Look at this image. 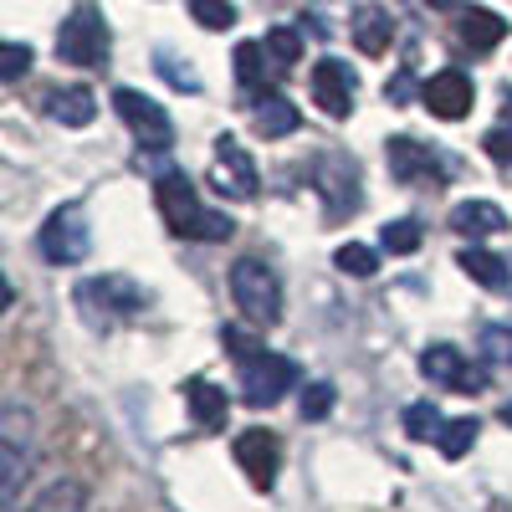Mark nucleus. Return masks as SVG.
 <instances>
[{"mask_svg":"<svg viewBox=\"0 0 512 512\" xmlns=\"http://www.w3.org/2000/svg\"><path fill=\"white\" fill-rule=\"evenodd\" d=\"M154 200H159L164 226L175 236H190V241H231L236 236V221L226 216V210L200 205L190 175H180V169H164V175L154 180Z\"/></svg>","mask_w":512,"mask_h":512,"instance_id":"f257e3e1","label":"nucleus"},{"mask_svg":"<svg viewBox=\"0 0 512 512\" xmlns=\"http://www.w3.org/2000/svg\"><path fill=\"white\" fill-rule=\"evenodd\" d=\"M57 57L72 67H103L108 62V21L93 0H77L72 16L57 26Z\"/></svg>","mask_w":512,"mask_h":512,"instance_id":"f03ea898","label":"nucleus"},{"mask_svg":"<svg viewBox=\"0 0 512 512\" xmlns=\"http://www.w3.org/2000/svg\"><path fill=\"white\" fill-rule=\"evenodd\" d=\"M77 303H82V313H88V323H118V318H139L144 308H149V292L134 282V277H118V272H108V277H93V282H82L77 287Z\"/></svg>","mask_w":512,"mask_h":512,"instance_id":"7ed1b4c3","label":"nucleus"},{"mask_svg":"<svg viewBox=\"0 0 512 512\" xmlns=\"http://www.w3.org/2000/svg\"><path fill=\"white\" fill-rule=\"evenodd\" d=\"M231 297L236 308L251 318V323H277L282 318V282L267 262H256V256H241V262L231 267Z\"/></svg>","mask_w":512,"mask_h":512,"instance_id":"20e7f679","label":"nucleus"},{"mask_svg":"<svg viewBox=\"0 0 512 512\" xmlns=\"http://www.w3.org/2000/svg\"><path fill=\"white\" fill-rule=\"evenodd\" d=\"M36 246H41V256H47L52 267H77L82 256L93 251L88 216H82L77 205H62V210H52V216H47V226H41V236H36Z\"/></svg>","mask_w":512,"mask_h":512,"instance_id":"39448f33","label":"nucleus"},{"mask_svg":"<svg viewBox=\"0 0 512 512\" xmlns=\"http://www.w3.org/2000/svg\"><path fill=\"white\" fill-rule=\"evenodd\" d=\"M384 159H390V175L400 180V185H446V175H451V159L441 154V149H431V144H420V139H410V134H395L390 144H384Z\"/></svg>","mask_w":512,"mask_h":512,"instance_id":"423d86ee","label":"nucleus"},{"mask_svg":"<svg viewBox=\"0 0 512 512\" xmlns=\"http://www.w3.org/2000/svg\"><path fill=\"white\" fill-rule=\"evenodd\" d=\"M292 384H297V364L282 359V354H267V349H262V354L241 359V400H246L251 410L277 405Z\"/></svg>","mask_w":512,"mask_h":512,"instance_id":"0eeeda50","label":"nucleus"},{"mask_svg":"<svg viewBox=\"0 0 512 512\" xmlns=\"http://www.w3.org/2000/svg\"><path fill=\"white\" fill-rule=\"evenodd\" d=\"M113 108H118V118L128 123V134L139 139V149L164 154L169 144H175V123H169V113H164L154 98H144V93H134V88H118V93H113Z\"/></svg>","mask_w":512,"mask_h":512,"instance_id":"6e6552de","label":"nucleus"},{"mask_svg":"<svg viewBox=\"0 0 512 512\" xmlns=\"http://www.w3.org/2000/svg\"><path fill=\"white\" fill-rule=\"evenodd\" d=\"M318 195L328 205V221L354 216V210H359L364 195H359V169H354L349 154H323L318 159Z\"/></svg>","mask_w":512,"mask_h":512,"instance_id":"1a4fd4ad","label":"nucleus"},{"mask_svg":"<svg viewBox=\"0 0 512 512\" xmlns=\"http://www.w3.org/2000/svg\"><path fill=\"white\" fill-rule=\"evenodd\" d=\"M420 374L431 379V384H446V390H456V395L487 390V369L466 364L461 349H451V344H431V349H425V354H420Z\"/></svg>","mask_w":512,"mask_h":512,"instance_id":"9d476101","label":"nucleus"},{"mask_svg":"<svg viewBox=\"0 0 512 512\" xmlns=\"http://www.w3.org/2000/svg\"><path fill=\"white\" fill-rule=\"evenodd\" d=\"M354 93H359V77H354L349 62H338V57L313 62V103L328 118H349L354 113Z\"/></svg>","mask_w":512,"mask_h":512,"instance_id":"9b49d317","label":"nucleus"},{"mask_svg":"<svg viewBox=\"0 0 512 512\" xmlns=\"http://www.w3.org/2000/svg\"><path fill=\"white\" fill-rule=\"evenodd\" d=\"M210 185H216V195H231V200H251L256 185H262V180H256L251 154L231 134L216 139V169H210Z\"/></svg>","mask_w":512,"mask_h":512,"instance_id":"f8f14e48","label":"nucleus"},{"mask_svg":"<svg viewBox=\"0 0 512 512\" xmlns=\"http://www.w3.org/2000/svg\"><path fill=\"white\" fill-rule=\"evenodd\" d=\"M472 98H477V88H472V77H466L461 67H446V72H436V77L420 88V103L431 108L436 118H446V123H456V118H466V113H472Z\"/></svg>","mask_w":512,"mask_h":512,"instance_id":"ddd939ff","label":"nucleus"},{"mask_svg":"<svg viewBox=\"0 0 512 512\" xmlns=\"http://www.w3.org/2000/svg\"><path fill=\"white\" fill-rule=\"evenodd\" d=\"M236 461H241V472L251 477L256 492H267L277 482V461H282V446L272 431H241L236 436Z\"/></svg>","mask_w":512,"mask_h":512,"instance_id":"4468645a","label":"nucleus"},{"mask_svg":"<svg viewBox=\"0 0 512 512\" xmlns=\"http://www.w3.org/2000/svg\"><path fill=\"white\" fill-rule=\"evenodd\" d=\"M349 31H354V47L364 57H384V52H390V41H395V21H390L384 6H359Z\"/></svg>","mask_w":512,"mask_h":512,"instance_id":"2eb2a0df","label":"nucleus"},{"mask_svg":"<svg viewBox=\"0 0 512 512\" xmlns=\"http://www.w3.org/2000/svg\"><path fill=\"white\" fill-rule=\"evenodd\" d=\"M451 231L482 241V236L507 231V216H502V205H492V200H461V205H451Z\"/></svg>","mask_w":512,"mask_h":512,"instance_id":"dca6fc26","label":"nucleus"},{"mask_svg":"<svg viewBox=\"0 0 512 512\" xmlns=\"http://www.w3.org/2000/svg\"><path fill=\"white\" fill-rule=\"evenodd\" d=\"M185 405H190V415H195L200 431H226L231 400H226V390H216L210 379H190V384H185Z\"/></svg>","mask_w":512,"mask_h":512,"instance_id":"f3484780","label":"nucleus"},{"mask_svg":"<svg viewBox=\"0 0 512 512\" xmlns=\"http://www.w3.org/2000/svg\"><path fill=\"white\" fill-rule=\"evenodd\" d=\"M251 123H256V134H262V139H287V134L303 128V113H297L282 93H262L256 108H251Z\"/></svg>","mask_w":512,"mask_h":512,"instance_id":"a211bd4d","label":"nucleus"},{"mask_svg":"<svg viewBox=\"0 0 512 512\" xmlns=\"http://www.w3.org/2000/svg\"><path fill=\"white\" fill-rule=\"evenodd\" d=\"M456 267H461L466 277H472V282L492 287V292H507V287H512V262H502V256H497V251H487V246H461Z\"/></svg>","mask_w":512,"mask_h":512,"instance_id":"6ab92c4d","label":"nucleus"},{"mask_svg":"<svg viewBox=\"0 0 512 512\" xmlns=\"http://www.w3.org/2000/svg\"><path fill=\"white\" fill-rule=\"evenodd\" d=\"M456 36H461V47H472V52H492L497 41L507 36V21L497 11H487V6H472V11H461Z\"/></svg>","mask_w":512,"mask_h":512,"instance_id":"aec40b11","label":"nucleus"},{"mask_svg":"<svg viewBox=\"0 0 512 512\" xmlns=\"http://www.w3.org/2000/svg\"><path fill=\"white\" fill-rule=\"evenodd\" d=\"M47 113H52L62 128H88V123L98 118V98H93L88 88H57V93L47 98Z\"/></svg>","mask_w":512,"mask_h":512,"instance_id":"412c9836","label":"nucleus"},{"mask_svg":"<svg viewBox=\"0 0 512 512\" xmlns=\"http://www.w3.org/2000/svg\"><path fill=\"white\" fill-rule=\"evenodd\" d=\"M477 431H482V425H477L472 415H466V420H446V425H441V436H436L441 456H446V461H461L466 451L477 446Z\"/></svg>","mask_w":512,"mask_h":512,"instance_id":"4be33fe9","label":"nucleus"},{"mask_svg":"<svg viewBox=\"0 0 512 512\" xmlns=\"http://www.w3.org/2000/svg\"><path fill=\"white\" fill-rule=\"evenodd\" d=\"M420 241H425V231H420V221H415V216H400V221H390V226L379 231V246L390 251V256H410Z\"/></svg>","mask_w":512,"mask_h":512,"instance_id":"5701e85b","label":"nucleus"},{"mask_svg":"<svg viewBox=\"0 0 512 512\" xmlns=\"http://www.w3.org/2000/svg\"><path fill=\"white\" fill-rule=\"evenodd\" d=\"M441 410L431 405V400H415V405H405V431H410V441H436L441 436Z\"/></svg>","mask_w":512,"mask_h":512,"instance_id":"b1692460","label":"nucleus"},{"mask_svg":"<svg viewBox=\"0 0 512 512\" xmlns=\"http://www.w3.org/2000/svg\"><path fill=\"white\" fill-rule=\"evenodd\" d=\"M333 267H338V272H349V277H374V272H379V251L349 241V246H338V251H333Z\"/></svg>","mask_w":512,"mask_h":512,"instance_id":"393cba45","label":"nucleus"},{"mask_svg":"<svg viewBox=\"0 0 512 512\" xmlns=\"http://www.w3.org/2000/svg\"><path fill=\"white\" fill-rule=\"evenodd\" d=\"M267 62H272L267 41H241V47H236V77L246 82V88H251V82H262Z\"/></svg>","mask_w":512,"mask_h":512,"instance_id":"a878e982","label":"nucleus"},{"mask_svg":"<svg viewBox=\"0 0 512 512\" xmlns=\"http://www.w3.org/2000/svg\"><path fill=\"white\" fill-rule=\"evenodd\" d=\"M267 52H272L277 67L303 62V36H297V26H272V31H267Z\"/></svg>","mask_w":512,"mask_h":512,"instance_id":"bb28decb","label":"nucleus"},{"mask_svg":"<svg viewBox=\"0 0 512 512\" xmlns=\"http://www.w3.org/2000/svg\"><path fill=\"white\" fill-rule=\"evenodd\" d=\"M190 16L205 31H231L236 26V6H231V0H190Z\"/></svg>","mask_w":512,"mask_h":512,"instance_id":"cd10ccee","label":"nucleus"},{"mask_svg":"<svg viewBox=\"0 0 512 512\" xmlns=\"http://www.w3.org/2000/svg\"><path fill=\"white\" fill-rule=\"evenodd\" d=\"M482 354L492 364H507L512 369V323H487L482 328Z\"/></svg>","mask_w":512,"mask_h":512,"instance_id":"c85d7f7f","label":"nucleus"},{"mask_svg":"<svg viewBox=\"0 0 512 512\" xmlns=\"http://www.w3.org/2000/svg\"><path fill=\"white\" fill-rule=\"evenodd\" d=\"M333 400H338V390H333L328 379H318V384H308V390H303L297 410H303V420H323V415L333 410Z\"/></svg>","mask_w":512,"mask_h":512,"instance_id":"c756f323","label":"nucleus"},{"mask_svg":"<svg viewBox=\"0 0 512 512\" xmlns=\"http://www.w3.org/2000/svg\"><path fill=\"white\" fill-rule=\"evenodd\" d=\"M0 57H6V62H0V77H6V82H16V77L31 72V47H26V41H6Z\"/></svg>","mask_w":512,"mask_h":512,"instance_id":"7c9ffc66","label":"nucleus"},{"mask_svg":"<svg viewBox=\"0 0 512 512\" xmlns=\"http://www.w3.org/2000/svg\"><path fill=\"white\" fill-rule=\"evenodd\" d=\"M159 77L169 82V88H180V93H200V77L190 72V67H175V57H169V52H159Z\"/></svg>","mask_w":512,"mask_h":512,"instance_id":"2f4dec72","label":"nucleus"},{"mask_svg":"<svg viewBox=\"0 0 512 512\" xmlns=\"http://www.w3.org/2000/svg\"><path fill=\"white\" fill-rule=\"evenodd\" d=\"M482 149H487V154H492V159H497L502 169H512V118L492 128V134L482 139Z\"/></svg>","mask_w":512,"mask_h":512,"instance_id":"473e14b6","label":"nucleus"},{"mask_svg":"<svg viewBox=\"0 0 512 512\" xmlns=\"http://www.w3.org/2000/svg\"><path fill=\"white\" fill-rule=\"evenodd\" d=\"M384 98H390L395 108H405V103L415 98V72H410V67H405V72H395L390 82H384Z\"/></svg>","mask_w":512,"mask_h":512,"instance_id":"72a5a7b5","label":"nucleus"},{"mask_svg":"<svg viewBox=\"0 0 512 512\" xmlns=\"http://www.w3.org/2000/svg\"><path fill=\"white\" fill-rule=\"evenodd\" d=\"M226 344H231V354H236V359H251V354H262V344H256V338H246L241 328H226Z\"/></svg>","mask_w":512,"mask_h":512,"instance_id":"f704fd0d","label":"nucleus"},{"mask_svg":"<svg viewBox=\"0 0 512 512\" xmlns=\"http://www.w3.org/2000/svg\"><path fill=\"white\" fill-rule=\"evenodd\" d=\"M425 6H436V11H446V6H456V0H425Z\"/></svg>","mask_w":512,"mask_h":512,"instance_id":"c9c22d12","label":"nucleus"},{"mask_svg":"<svg viewBox=\"0 0 512 512\" xmlns=\"http://www.w3.org/2000/svg\"><path fill=\"white\" fill-rule=\"evenodd\" d=\"M502 420H507V425H512V405H502Z\"/></svg>","mask_w":512,"mask_h":512,"instance_id":"e433bc0d","label":"nucleus"},{"mask_svg":"<svg viewBox=\"0 0 512 512\" xmlns=\"http://www.w3.org/2000/svg\"><path fill=\"white\" fill-rule=\"evenodd\" d=\"M507 118H512V93H507Z\"/></svg>","mask_w":512,"mask_h":512,"instance_id":"4c0bfd02","label":"nucleus"}]
</instances>
